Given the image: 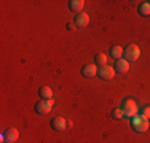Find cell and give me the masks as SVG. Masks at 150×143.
<instances>
[{"instance_id": "7c38bea8", "label": "cell", "mask_w": 150, "mask_h": 143, "mask_svg": "<svg viewBox=\"0 0 150 143\" xmlns=\"http://www.w3.org/2000/svg\"><path fill=\"white\" fill-rule=\"evenodd\" d=\"M38 95L42 97V100H50V99H53V89L50 86H42L38 89Z\"/></svg>"}, {"instance_id": "4fadbf2b", "label": "cell", "mask_w": 150, "mask_h": 143, "mask_svg": "<svg viewBox=\"0 0 150 143\" xmlns=\"http://www.w3.org/2000/svg\"><path fill=\"white\" fill-rule=\"evenodd\" d=\"M83 6H85L83 0H70L69 2V8H70V11H74V13H81Z\"/></svg>"}, {"instance_id": "52a82bcc", "label": "cell", "mask_w": 150, "mask_h": 143, "mask_svg": "<svg viewBox=\"0 0 150 143\" xmlns=\"http://www.w3.org/2000/svg\"><path fill=\"white\" fill-rule=\"evenodd\" d=\"M18 137H19V132H18L15 127L6 129L5 134L2 135V138H3V142H5V143H15L18 140Z\"/></svg>"}, {"instance_id": "3957f363", "label": "cell", "mask_w": 150, "mask_h": 143, "mask_svg": "<svg viewBox=\"0 0 150 143\" xmlns=\"http://www.w3.org/2000/svg\"><path fill=\"white\" fill-rule=\"evenodd\" d=\"M53 105H54V100L53 99H50V100H40V102H37L34 105V110H35V113H38V114H48L50 111L53 110Z\"/></svg>"}, {"instance_id": "ba28073f", "label": "cell", "mask_w": 150, "mask_h": 143, "mask_svg": "<svg viewBox=\"0 0 150 143\" xmlns=\"http://www.w3.org/2000/svg\"><path fill=\"white\" fill-rule=\"evenodd\" d=\"M67 126H69V123L66 121V118H53L51 119V129L53 130H56V132H61V130H64Z\"/></svg>"}, {"instance_id": "2e32d148", "label": "cell", "mask_w": 150, "mask_h": 143, "mask_svg": "<svg viewBox=\"0 0 150 143\" xmlns=\"http://www.w3.org/2000/svg\"><path fill=\"white\" fill-rule=\"evenodd\" d=\"M110 118H112V119H115V121H121V119H125V113H123V110H121V108H115V110H112V113H110Z\"/></svg>"}, {"instance_id": "30bf717a", "label": "cell", "mask_w": 150, "mask_h": 143, "mask_svg": "<svg viewBox=\"0 0 150 143\" xmlns=\"http://www.w3.org/2000/svg\"><path fill=\"white\" fill-rule=\"evenodd\" d=\"M88 24H90V16L86 13H78L75 16V26L77 27L83 29V27H88Z\"/></svg>"}, {"instance_id": "8fae6325", "label": "cell", "mask_w": 150, "mask_h": 143, "mask_svg": "<svg viewBox=\"0 0 150 143\" xmlns=\"http://www.w3.org/2000/svg\"><path fill=\"white\" fill-rule=\"evenodd\" d=\"M123 53H125V49L121 48L120 45H113L112 48H110V56H112V59H115V60L123 59Z\"/></svg>"}, {"instance_id": "ac0fdd59", "label": "cell", "mask_w": 150, "mask_h": 143, "mask_svg": "<svg viewBox=\"0 0 150 143\" xmlns=\"http://www.w3.org/2000/svg\"><path fill=\"white\" fill-rule=\"evenodd\" d=\"M75 22H67V29H69V30H75Z\"/></svg>"}, {"instance_id": "6da1fadb", "label": "cell", "mask_w": 150, "mask_h": 143, "mask_svg": "<svg viewBox=\"0 0 150 143\" xmlns=\"http://www.w3.org/2000/svg\"><path fill=\"white\" fill-rule=\"evenodd\" d=\"M131 127H133V130L142 134V132H145L149 129V119L144 116V114L137 113V114H134V116L131 118Z\"/></svg>"}, {"instance_id": "5bb4252c", "label": "cell", "mask_w": 150, "mask_h": 143, "mask_svg": "<svg viewBox=\"0 0 150 143\" xmlns=\"http://www.w3.org/2000/svg\"><path fill=\"white\" fill-rule=\"evenodd\" d=\"M137 11L141 16H150V3L149 2H142L141 5L137 6Z\"/></svg>"}, {"instance_id": "7a4b0ae2", "label": "cell", "mask_w": 150, "mask_h": 143, "mask_svg": "<svg viewBox=\"0 0 150 143\" xmlns=\"http://www.w3.org/2000/svg\"><path fill=\"white\" fill-rule=\"evenodd\" d=\"M120 108L123 110L125 118H133L134 114H137V103L133 99H125Z\"/></svg>"}, {"instance_id": "8992f818", "label": "cell", "mask_w": 150, "mask_h": 143, "mask_svg": "<svg viewBox=\"0 0 150 143\" xmlns=\"http://www.w3.org/2000/svg\"><path fill=\"white\" fill-rule=\"evenodd\" d=\"M113 69H115V73H120V75H125L129 72V62H128L126 59H118L115 60V65H113Z\"/></svg>"}, {"instance_id": "9a60e30c", "label": "cell", "mask_w": 150, "mask_h": 143, "mask_svg": "<svg viewBox=\"0 0 150 143\" xmlns=\"http://www.w3.org/2000/svg\"><path fill=\"white\" fill-rule=\"evenodd\" d=\"M94 64H96L98 67H104V65H107V56L102 54V53L96 54V56H94Z\"/></svg>"}, {"instance_id": "277c9868", "label": "cell", "mask_w": 150, "mask_h": 143, "mask_svg": "<svg viewBox=\"0 0 150 143\" xmlns=\"http://www.w3.org/2000/svg\"><path fill=\"white\" fill-rule=\"evenodd\" d=\"M123 56L128 62H134V60H137L139 56H141V49H139L137 45H128L126 48H125Z\"/></svg>"}, {"instance_id": "e0dca14e", "label": "cell", "mask_w": 150, "mask_h": 143, "mask_svg": "<svg viewBox=\"0 0 150 143\" xmlns=\"http://www.w3.org/2000/svg\"><path fill=\"white\" fill-rule=\"evenodd\" d=\"M141 114H144L145 118H147V119H150V107H144V108H142V113Z\"/></svg>"}, {"instance_id": "5b68a950", "label": "cell", "mask_w": 150, "mask_h": 143, "mask_svg": "<svg viewBox=\"0 0 150 143\" xmlns=\"http://www.w3.org/2000/svg\"><path fill=\"white\" fill-rule=\"evenodd\" d=\"M98 75L101 80H112L113 76H115V69L113 67H109V65H104V67H99L98 70Z\"/></svg>"}, {"instance_id": "9c48e42d", "label": "cell", "mask_w": 150, "mask_h": 143, "mask_svg": "<svg viewBox=\"0 0 150 143\" xmlns=\"http://www.w3.org/2000/svg\"><path fill=\"white\" fill-rule=\"evenodd\" d=\"M81 75L86 78H93L98 75V65L96 64H88V65H83L81 67Z\"/></svg>"}]
</instances>
